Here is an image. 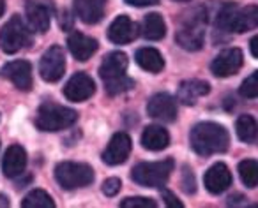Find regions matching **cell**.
<instances>
[{"label":"cell","instance_id":"cell-27","mask_svg":"<svg viewBox=\"0 0 258 208\" xmlns=\"http://www.w3.org/2000/svg\"><path fill=\"white\" fill-rule=\"evenodd\" d=\"M239 176L242 183L249 189L256 187L258 183V164L253 159H244L239 162Z\"/></svg>","mask_w":258,"mask_h":208},{"label":"cell","instance_id":"cell-26","mask_svg":"<svg viewBox=\"0 0 258 208\" xmlns=\"http://www.w3.org/2000/svg\"><path fill=\"white\" fill-rule=\"evenodd\" d=\"M23 208H53L55 201L51 199V196L43 189H34L23 197L22 201Z\"/></svg>","mask_w":258,"mask_h":208},{"label":"cell","instance_id":"cell-11","mask_svg":"<svg viewBox=\"0 0 258 208\" xmlns=\"http://www.w3.org/2000/svg\"><path fill=\"white\" fill-rule=\"evenodd\" d=\"M131 148H133V143H131V138L125 133H117L113 134V138L108 143L106 150L103 152V161L106 162L108 166H118L124 164L127 161L129 154H131Z\"/></svg>","mask_w":258,"mask_h":208},{"label":"cell","instance_id":"cell-8","mask_svg":"<svg viewBox=\"0 0 258 208\" xmlns=\"http://www.w3.org/2000/svg\"><path fill=\"white\" fill-rule=\"evenodd\" d=\"M242 67V51L239 48H226L212 60L211 71L216 78H228L239 72Z\"/></svg>","mask_w":258,"mask_h":208},{"label":"cell","instance_id":"cell-29","mask_svg":"<svg viewBox=\"0 0 258 208\" xmlns=\"http://www.w3.org/2000/svg\"><path fill=\"white\" fill-rule=\"evenodd\" d=\"M135 86V81L127 76H120L117 79H110V81H104V88L110 95H118V93H124L127 90H131Z\"/></svg>","mask_w":258,"mask_h":208},{"label":"cell","instance_id":"cell-20","mask_svg":"<svg viewBox=\"0 0 258 208\" xmlns=\"http://www.w3.org/2000/svg\"><path fill=\"white\" fill-rule=\"evenodd\" d=\"M211 92V85L207 81H202V79H187L182 81L179 86V92H177V100H180L186 106H193L197 104V100L200 97L207 95Z\"/></svg>","mask_w":258,"mask_h":208},{"label":"cell","instance_id":"cell-35","mask_svg":"<svg viewBox=\"0 0 258 208\" xmlns=\"http://www.w3.org/2000/svg\"><path fill=\"white\" fill-rule=\"evenodd\" d=\"M159 0H125V4L135 6V8H147V6L158 4Z\"/></svg>","mask_w":258,"mask_h":208},{"label":"cell","instance_id":"cell-28","mask_svg":"<svg viewBox=\"0 0 258 208\" xmlns=\"http://www.w3.org/2000/svg\"><path fill=\"white\" fill-rule=\"evenodd\" d=\"M256 8L254 6H247L244 9H239V34L249 32L256 27Z\"/></svg>","mask_w":258,"mask_h":208},{"label":"cell","instance_id":"cell-40","mask_svg":"<svg viewBox=\"0 0 258 208\" xmlns=\"http://www.w3.org/2000/svg\"><path fill=\"white\" fill-rule=\"evenodd\" d=\"M179 2H186V0H179Z\"/></svg>","mask_w":258,"mask_h":208},{"label":"cell","instance_id":"cell-21","mask_svg":"<svg viewBox=\"0 0 258 208\" xmlns=\"http://www.w3.org/2000/svg\"><path fill=\"white\" fill-rule=\"evenodd\" d=\"M142 145L151 152L165 150L170 145V134L161 126H149L142 133Z\"/></svg>","mask_w":258,"mask_h":208},{"label":"cell","instance_id":"cell-16","mask_svg":"<svg viewBox=\"0 0 258 208\" xmlns=\"http://www.w3.org/2000/svg\"><path fill=\"white\" fill-rule=\"evenodd\" d=\"M27 168V152L20 145H11L2 159V171L8 178H16Z\"/></svg>","mask_w":258,"mask_h":208},{"label":"cell","instance_id":"cell-12","mask_svg":"<svg viewBox=\"0 0 258 208\" xmlns=\"http://www.w3.org/2000/svg\"><path fill=\"white\" fill-rule=\"evenodd\" d=\"M94 90H96L94 79L89 74H85V72H76L66 83L64 95L69 100H73V102H83V100L90 99L94 95Z\"/></svg>","mask_w":258,"mask_h":208},{"label":"cell","instance_id":"cell-3","mask_svg":"<svg viewBox=\"0 0 258 208\" xmlns=\"http://www.w3.org/2000/svg\"><path fill=\"white\" fill-rule=\"evenodd\" d=\"M175 162L173 159H163L158 162H140L131 171V180L142 187H161L170 178Z\"/></svg>","mask_w":258,"mask_h":208},{"label":"cell","instance_id":"cell-9","mask_svg":"<svg viewBox=\"0 0 258 208\" xmlns=\"http://www.w3.org/2000/svg\"><path fill=\"white\" fill-rule=\"evenodd\" d=\"M0 74L8 78L13 85L18 90H23V92H29L34 85L32 79V65L27 60H13L9 64H6L0 71Z\"/></svg>","mask_w":258,"mask_h":208},{"label":"cell","instance_id":"cell-7","mask_svg":"<svg viewBox=\"0 0 258 208\" xmlns=\"http://www.w3.org/2000/svg\"><path fill=\"white\" fill-rule=\"evenodd\" d=\"M66 72V55L60 46H51L44 51L39 62V74L44 81L55 83L64 76Z\"/></svg>","mask_w":258,"mask_h":208},{"label":"cell","instance_id":"cell-14","mask_svg":"<svg viewBox=\"0 0 258 208\" xmlns=\"http://www.w3.org/2000/svg\"><path fill=\"white\" fill-rule=\"evenodd\" d=\"M138 36V25L125 15H120L111 22L108 29V39L115 44H129Z\"/></svg>","mask_w":258,"mask_h":208},{"label":"cell","instance_id":"cell-4","mask_svg":"<svg viewBox=\"0 0 258 208\" xmlns=\"http://www.w3.org/2000/svg\"><path fill=\"white\" fill-rule=\"evenodd\" d=\"M55 180L66 190L80 189L94 182V169L85 162L66 161L55 168Z\"/></svg>","mask_w":258,"mask_h":208},{"label":"cell","instance_id":"cell-34","mask_svg":"<svg viewBox=\"0 0 258 208\" xmlns=\"http://www.w3.org/2000/svg\"><path fill=\"white\" fill-rule=\"evenodd\" d=\"M161 197L165 199L166 206H170V208H182V206H184L182 201L177 199L175 194L170 192V190H161Z\"/></svg>","mask_w":258,"mask_h":208},{"label":"cell","instance_id":"cell-19","mask_svg":"<svg viewBox=\"0 0 258 208\" xmlns=\"http://www.w3.org/2000/svg\"><path fill=\"white\" fill-rule=\"evenodd\" d=\"M106 0H75V15L87 25L101 22L104 16Z\"/></svg>","mask_w":258,"mask_h":208},{"label":"cell","instance_id":"cell-18","mask_svg":"<svg viewBox=\"0 0 258 208\" xmlns=\"http://www.w3.org/2000/svg\"><path fill=\"white\" fill-rule=\"evenodd\" d=\"M129 65V58L122 51H111L104 57L103 64L99 67V76L103 81H110V79H117L125 74Z\"/></svg>","mask_w":258,"mask_h":208},{"label":"cell","instance_id":"cell-33","mask_svg":"<svg viewBox=\"0 0 258 208\" xmlns=\"http://www.w3.org/2000/svg\"><path fill=\"white\" fill-rule=\"evenodd\" d=\"M122 187V182L118 178H115V176H111V178L104 180L103 183V192L104 196H115V194H118V190H120Z\"/></svg>","mask_w":258,"mask_h":208},{"label":"cell","instance_id":"cell-5","mask_svg":"<svg viewBox=\"0 0 258 208\" xmlns=\"http://www.w3.org/2000/svg\"><path fill=\"white\" fill-rule=\"evenodd\" d=\"M29 43V30L18 15L13 16L0 30V50L8 55H13L22 50Z\"/></svg>","mask_w":258,"mask_h":208},{"label":"cell","instance_id":"cell-24","mask_svg":"<svg viewBox=\"0 0 258 208\" xmlns=\"http://www.w3.org/2000/svg\"><path fill=\"white\" fill-rule=\"evenodd\" d=\"M144 37L149 41H161L166 36V23L158 13H151L144 18Z\"/></svg>","mask_w":258,"mask_h":208},{"label":"cell","instance_id":"cell-17","mask_svg":"<svg viewBox=\"0 0 258 208\" xmlns=\"http://www.w3.org/2000/svg\"><path fill=\"white\" fill-rule=\"evenodd\" d=\"M68 46L71 55L76 58L78 62H87L94 53L97 51L99 44L94 37L85 36L82 32H73L71 36L68 37Z\"/></svg>","mask_w":258,"mask_h":208},{"label":"cell","instance_id":"cell-13","mask_svg":"<svg viewBox=\"0 0 258 208\" xmlns=\"http://www.w3.org/2000/svg\"><path fill=\"white\" fill-rule=\"evenodd\" d=\"M177 43L180 48L187 51H198L204 46V39H205V30L202 25V20L193 18L191 22H187L182 29L177 32L175 36Z\"/></svg>","mask_w":258,"mask_h":208},{"label":"cell","instance_id":"cell-37","mask_svg":"<svg viewBox=\"0 0 258 208\" xmlns=\"http://www.w3.org/2000/svg\"><path fill=\"white\" fill-rule=\"evenodd\" d=\"M256 43H258V37H253V39L249 41V48H251V55H253L254 58L258 57V50H256Z\"/></svg>","mask_w":258,"mask_h":208},{"label":"cell","instance_id":"cell-36","mask_svg":"<svg viewBox=\"0 0 258 208\" xmlns=\"http://www.w3.org/2000/svg\"><path fill=\"white\" fill-rule=\"evenodd\" d=\"M58 23H60L62 29H71V16H69L68 11H64V15H60V18H58Z\"/></svg>","mask_w":258,"mask_h":208},{"label":"cell","instance_id":"cell-31","mask_svg":"<svg viewBox=\"0 0 258 208\" xmlns=\"http://www.w3.org/2000/svg\"><path fill=\"white\" fill-rule=\"evenodd\" d=\"M120 206L122 208H156L158 203H156L152 197L137 196V197H125V199L120 203Z\"/></svg>","mask_w":258,"mask_h":208},{"label":"cell","instance_id":"cell-39","mask_svg":"<svg viewBox=\"0 0 258 208\" xmlns=\"http://www.w3.org/2000/svg\"><path fill=\"white\" fill-rule=\"evenodd\" d=\"M6 11V0H0V16L4 15Z\"/></svg>","mask_w":258,"mask_h":208},{"label":"cell","instance_id":"cell-30","mask_svg":"<svg viewBox=\"0 0 258 208\" xmlns=\"http://www.w3.org/2000/svg\"><path fill=\"white\" fill-rule=\"evenodd\" d=\"M256 72H251L249 76H247L246 79L242 81V85H240V95L246 97V99H254V97L258 95V81H256Z\"/></svg>","mask_w":258,"mask_h":208},{"label":"cell","instance_id":"cell-25","mask_svg":"<svg viewBox=\"0 0 258 208\" xmlns=\"http://www.w3.org/2000/svg\"><path fill=\"white\" fill-rule=\"evenodd\" d=\"M237 136L244 143H254L256 141V122L251 115H240L235 124Z\"/></svg>","mask_w":258,"mask_h":208},{"label":"cell","instance_id":"cell-1","mask_svg":"<svg viewBox=\"0 0 258 208\" xmlns=\"http://www.w3.org/2000/svg\"><path fill=\"white\" fill-rule=\"evenodd\" d=\"M191 148L202 157L214 154H223L230 147V134L221 124L200 122L191 129L189 134Z\"/></svg>","mask_w":258,"mask_h":208},{"label":"cell","instance_id":"cell-38","mask_svg":"<svg viewBox=\"0 0 258 208\" xmlns=\"http://www.w3.org/2000/svg\"><path fill=\"white\" fill-rule=\"evenodd\" d=\"M11 204V201H9V197L6 196V194H0V208H6Z\"/></svg>","mask_w":258,"mask_h":208},{"label":"cell","instance_id":"cell-10","mask_svg":"<svg viewBox=\"0 0 258 208\" xmlns=\"http://www.w3.org/2000/svg\"><path fill=\"white\" fill-rule=\"evenodd\" d=\"M147 113L159 122H173L177 119V100L166 92L156 93L149 100Z\"/></svg>","mask_w":258,"mask_h":208},{"label":"cell","instance_id":"cell-15","mask_svg":"<svg viewBox=\"0 0 258 208\" xmlns=\"http://www.w3.org/2000/svg\"><path fill=\"white\" fill-rule=\"evenodd\" d=\"M232 173H230L228 166L223 164V162H218V164L211 166L207 169L204 176V183L205 189L211 194H221L232 185Z\"/></svg>","mask_w":258,"mask_h":208},{"label":"cell","instance_id":"cell-32","mask_svg":"<svg viewBox=\"0 0 258 208\" xmlns=\"http://www.w3.org/2000/svg\"><path fill=\"white\" fill-rule=\"evenodd\" d=\"M180 185H182V190L186 194H193L195 190H197V182H195V176H193V173H191V169L184 168Z\"/></svg>","mask_w":258,"mask_h":208},{"label":"cell","instance_id":"cell-2","mask_svg":"<svg viewBox=\"0 0 258 208\" xmlns=\"http://www.w3.org/2000/svg\"><path fill=\"white\" fill-rule=\"evenodd\" d=\"M76 120H78V113L75 110L46 100L37 110L36 127L39 131H44V133H57V131L75 126Z\"/></svg>","mask_w":258,"mask_h":208},{"label":"cell","instance_id":"cell-6","mask_svg":"<svg viewBox=\"0 0 258 208\" xmlns=\"http://www.w3.org/2000/svg\"><path fill=\"white\" fill-rule=\"evenodd\" d=\"M25 11L29 27L34 32L44 34L50 30L51 16H53L55 11L51 0H27Z\"/></svg>","mask_w":258,"mask_h":208},{"label":"cell","instance_id":"cell-22","mask_svg":"<svg viewBox=\"0 0 258 208\" xmlns=\"http://www.w3.org/2000/svg\"><path fill=\"white\" fill-rule=\"evenodd\" d=\"M135 60H137V64L142 69L152 72V74H158L165 67V58H163V55L156 48H140L137 51V55H135Z\"/></svg>","mask_w":258,"mask_h":208},{"label":"cell","instance_id":"cell-23","mask_svg":"<svg viewBox=\"0 0 258 208\" xmlns=\"http://www.w3.org/2000/svg\"><path fill=\"white\" fill-rule=\"evenodd\" d=\"M216 25L223 32H237L239 34V6L235 2H226L219 8Z\"/></svg>","mask_w":258,"mask_h":208}]
</instances>
